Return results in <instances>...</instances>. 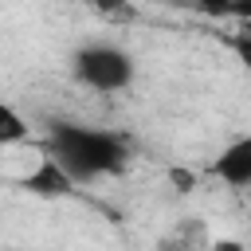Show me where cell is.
Instances as JSON below:
<instances>
[{
	"label": "cell",
	"instance_id": "1",
	"mask_svg": "<svg viewBox=\"0 0 251 251\" xmlns=\"http://www.w3.org/2000/svg\"><path fill=\"white\" fill-rule=\"evenodd\" d=\"M43 153L75 184H90V180L126 173V165L133 157V145L118 129L82 126V122H51L47 137H43Z\"/></svg>",
	"mask_w": 251,
	"mask_h": 251
},
{
	"label": "cell",
	"instance_id": "2",
	"mask_svg": "<svg viewBox=\"0 0 251 251\" xmlns=\"http://www.w3.org/2000/svg\"><path fill=\"white\" fill-rule=\"evenodd\" d=\"M71 75L94 94H122L133 86L137 63L118 43H86L71 55Z\"/></svg>",
	"mask_w": 251,
	"mask_h": 251
},
{
	"label": "cell",
	"instance_id": "3",
	"mask_svg": "<svg viewBox=\"0 0 251 251\" xmlns=\"http://www.w3.org/2000/svg\"><path fill=\"white\" fill-rule=\"evenodd\" d=\"M212 176L224 180L235 192H247L251 188V133L247 137H235L231 145L220 149V157L212 161Z\"/></svg>",
	"mask_w": 251,
	"mask_h": 251
},
{
	"label": "cell",
	"instance_id": "4",
	"mask_svg": "<svg viewBox=\"0 0 251 251\" xmlns=\"http://www.w3.org/2000/svg\"><path fill=\"white\" fill-rule=\"evenodd\" d=\"M24 188L35 192V196H71L78 184H75V180H71V176H67V173L43 153V157L35 161V169L24 176Z\"/></svg>",
	"mask_w": 251,
	"mask_h": 251
},
{
	"label": "cell",
	"instance_id": "5",
	"mask_svg": "<svg viewBox=\"0 0 251 251\" xmlns=\"http://www.w3.org/2000/svg\"><path fill=\"white\" fill-rule=\"evenodd\" d=\"M31 137V126L24 122V114L8 102H0V145H24Z\"/></svg>",
	"mask_w": 251,
	"mask_h": 251
},
{
	"label": "cell",
	"instance_id": "6",
	"mask_svg": "<svg viewBox=\"0 0 251 251\" xmlns=\"http://www.w3.org/2000/svg\"><path fill=\"white\" fill-rule=\"evenodd\" d=\"M82 4H90L98 16H106V20H114V24H126V20L137 16L129 0H82Z\"/></svg>",
	"mask_w": 251,
	"mask_h": 251
},
{
	"label": "cell",
	"instance_id": "7",
	"mask_svg": "<svg viewBox=\"0 0 251 251\" xmlns=\"http://www.w3.org/2000/svg\"><path fill=\"white\" fill-rule=\"evenodd\" d=\"M227 47L235 51V59L243 63V71L251 75V24H239V27L227 35Z\"/></svg>",
	"mask_w": 251,
	"mask_h": 251
},
{
	"label": "cell",
	"instance_id": "8",
	"mask_svg": "<svg viewBox=\"0 0 251 251\" xmlns=\"http://www.w3.org/2000/svg\"><path fill=\"white\" fill-rule=\"evenodd\" d=\"M231 4H235V0H192V8H196V12H204V16H212V20L231 16Z\"/></svg>",
	"mask_w": 251,
	"mask_h": 251
},
{
	"label": "cell",
	"instance_id": "9",
	"mask_svg": "<svg viewBox=\"0 0 251 251\" xmlns=\"http://www.w3.org/2000/svg\"><path fill=\"white\" fill-rule=\"evenodd\" d=\"M231 20L235 24H251V0H235L231 4Z\"/></svg>",
	"mask_w": 251,
	"mask_h": 251
},
{
	"label": "cell",
	"instance_id": "10",
	"mask_svg": "<svg viewBox=\"0 0 251 251\" xmlns=\"http://www.w3.org/2000/svg\"><path fill=\"white\" fill-rule=\"evenodd\" d=\"M173 180H176V184H180L184 192H188V188L196 184V176H192V173H184V169H176V173H173Z\"/></svg>",
	"mask_w": 251,
	"mask_h": 251
},
{
	"label": "cell",
	"instance_id": "11",
	"mask_svg": "<svg viewBox=\"0 0 251 251\" xmlns=\"http://www.w3.org/2000/svg\"><path fill=\"white\" fill-rule=\"evenodd\" d=\"M247 192H251V188H247Z\"/></svg>",
	"mask_w": 251,
	"mask_h": 251
}]
</instances>
